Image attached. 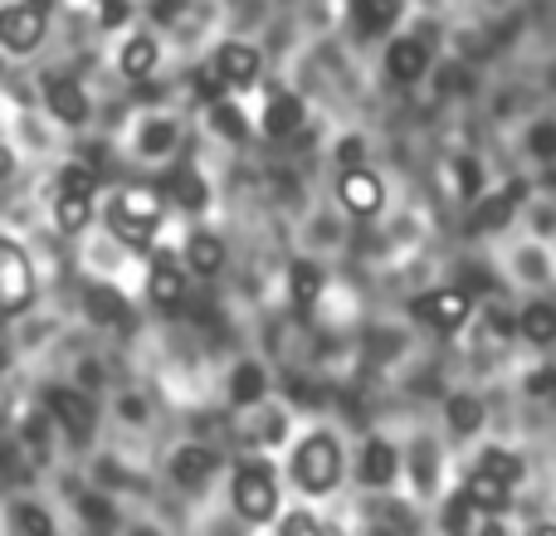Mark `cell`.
Segmentation results:
<instances>
[{
  "mask_svg": "<svg viewBox=\"0 0 556 536\" xmlns=\"http://www.w3.org/2000/svg\"><path fill=\"white\" fill-rule=\"evenodd\" d=\"M293 478L303 483L307 493H327L337 488V478H342V449H337L332 434H307L303 444H298L293 454Z\"/></svg>",
  "mask_w": 556,
  "mask_h": 536,
  "instance_id": "1",
  "label": "cell"
},
{
  "mask_svg": "<svg viewBox=\"0 0 556 536\" xmlns=\"http://www.w3.org/2000/svg\"><path fill=\"white\" fill-rule=\"evenodd\" d=\"M235 512L244 522H269L278 508V488H274V473L264 463H240L235 469Z\"/></svg>",
  "mask_w": 556,
  "mask_h": 536,
  "instance_id": "2",
  "label": "cell"
},
{
  "mask_svg": "<svg viewBox=\"0 0 556 536\" xmlns=\"http://www.w3.org/2000/svg\"><path fill=\"white\" fill-rule=\"evenodd\" d=\"M35 303V268H29L25 250L0 240V317H15Z\"/></svg>",
  "mask_w": 556,
  "mask_h": 536,
  "instance_id": "3",
  "label": "cell"
},
{
  "mask_svg": "<svg viewBox=\"0 0 556 536\" xmlns=\"http://www.w3.org/2000/svg\"><path fill=\"white\" fill-rule=\"evenodd\" d=\"M39 39H45V15H39V5H29V0L0 5V49L29 54V49H39Z\"/></svg>",
  "mask_w": 556,
  "mask_h": 536,
  "instance_id": "4",
  "label": "cell"
},
{
  "mask_svg": "<svg viewBox=\"0 0 556 536\" xmlns=\"http://www.w3.org/2000/svg\"><path fill=\"white\" fill-rule=\"evenodd\" d=\"M469 293L464 288H440V293H420L410 303L415 322L434 327V332H454V327H464V317H469Z\"/></svg>",
  "mask_w": 556,
  "mask_h": 536,
  "instance_id": "5",
  "label": "cell"
},
{
  "mask_svg": "<svg viewBox=\"0 0 556 536\" xmlns=\"http://www.w3.org/2000/svg\"><path fill=\"white\" fill-rule=\"evenodd\" d=\"M215 74L225 78V88H254L264 74V59L254 44L230 39V44H220V54H215Z\"/></svg>",
  "mask_w": 556,
  "mask_h": 536,
  "instance_id": "6",
  "label": "cell"
},
{
  "mask_svg": "<svg viewBox=\"0 0 556 536\" xmlns=\"http://www.w3.org/2000/svg\"><path fill=\"white\" fill-rule=\"evenodd\" d=\"M337 195H342V205L352 215H376L386 205V186H381V176L376 171H366V166H346L342 171V186H337Z\"/></svg>",
  "mask_w": 556,
  "mask_h": 536,
  "instance_id": "7",
  "label": "cell"
},
{
  "mask_svg": "<svg viewBox=\"0 0 556 536\" xmlns=\"http://www.w3.org/2000/svg\"><path fill=\"white\" fill-rule=\"evenodd\" d=\"M45 103L64 127H84L88 123V93H84L78 78H64V74L45 78Z\"/></svg>",
  "mask_w": 556,
  "mask_h": 536,
  "instance_id": "8",
  "label": "cell"
},
{
  "mask_svg": "<svg viewBox=\"0 0 556 536\" xmlns=\"http://www.w3.org/2000/svg\"><path fill=\"white\" fill-rule=\"evenodd\" d=\"M45 405H49V414L64 424V434L74 444H84L88 434H93V405H88V395H78V391H49Z\"/></svg>",
  "mask_w": 556,
  "mask_h": 536,
  "instance_id": "9",
  "label": "cell"
},
{
  "mask_svg": "<svg viewBox=\"0 0 556 536\" xmlns=\"http://www.w3.org/2000/svg\"><path fill=\"white\" fill-rule=\"evenodd\" d=\"M395 473H401V459H395L391 444H386V439H366L362 463H356V478H362L366 488H386V483H395Z\"/></svg>",
  "mask_w": 556,
  "mask_h": 536,
  "instance_id": "10",
  "label": "cell"
},
{
  "mask_svg": "<svg viewBox=\"0 0 556 536\" xmlns=\"http://www.w3.org/2000/svg\"><path fill=\"white\" fill-rule=\"evenodd\" d=\"M386 68H391L395 84H415V78H425V68H430V49H425L420 39H395L391 54H386Z\"/></svg>",
  "mask_w": 556,
  "mask_h": 536,
  "instance_id": "11",
  "label": "cell"
},
{
  "mask_svg": "<svg viewBox=\"0 0 556 536\" xmlns=\"http://www.w3.org/2000/svg\"><path fill=\"white\" fill-rule=\"evenodd\" d=\"M215 454L211 449H201V444H186V449H176V459H172V478L181 483V488H201V483H211V473H215Z\"/></svg>",
  "mask_w": 556,
  "mask_h": 536,
  "instance_id": "12",
  "label": "cell"
},
{
  "mask_svg": "<svg viewBox=\"0 0 556 536\" xmlns=\"http://www.w3.org/2000/svg\"><path fill=\"white\" fill-rule=\"evenodd\" d=\"M395 20H401V0H352V25H356V35L376 39V35H386Z\"/></svg>",
  "mask_w": 556,
  "mask_h": 536,
  "instance_id": "13",
  "label": "cell"
},
{
  "mask_svg": "<svg viewBox=\"0 0 556 536\" xmlns=\"http://www.w3.org/2000/svg\"><path fill=\"white\" fill-rule=\"evenodd\" d=\"M147 297H152L156 307H176L186 297V273L172 264V254H162V259L152 264V278H147Z\"/></svg>",
  "mask_w": 556,
  "mask_h": 536,
  "instance_id": "14",
  "label": "cell"
},
{
  "mask_svg": "<svg viewBox=\"0 0 556 536\" xmlns=\"http://www.w3.org/2000/svg\"><path fill=\"white\" fill-rule=\"evenodd\" d=\"M108 215H123V220H137V225H156L162 220V195H156L152 186H127Z\"/></svg>",
  "mask_w": 556,
  "mask_h": 536,
  "instance_id": "15",
  "label": "cell"
},
{
  "mask_svg": "<svg viewBox=\"0 0 556 536\" xmlns=\"http://www.w3.org/2000/svg\"><path fill=\"white\" fill-rule=\"evenodd\" d=\"M298 123H303V98L298 93H283V88H278V93L269 98V107H264V132L274 137H288V132H298Z\"/></svg>",
  "mask_w": 556,
  "mask_h": 536,
  "instance_id": "16",
  "label": "cell"
},
{
  "mask_svg": "<svg viewBox=\"0 0 556 536\" xmlns=\"http://www.w3.org/2000/svg\"><path fill=\"white\" fill-rule=\"evenodd\" d=\"M508 488H513V483L493 478L489 469H473V478H469V488H464V498H469L473 508H483V512H498V508H508Z\"/></svg>",
  "mask_w": 556,
  "mask_h": 536,
  "instance_id": "17",
  "label": "cell"
},
{
  "mask_svg": "<svg viewBox=\"0 0 556 536\" xmlns=\"http://www.w3.org/2000/svg\"><path fill=\"white\" fill-rule=\"evenodd\" d=\"M54 220H59V230H64V234L88 230V220H93V195L59 191V201H54Z\"/></svg>",
  "mask_w": 556,
  "mask_h": 536,
  "instance_id": "18",
  "label": "cell"
},
{
  "mask_svg": "<svg viewBox=\"0 0 556 536\" xmlns=\"http://www.w3.org/2000/svg\"><path fill=\"white\" fill-rule=\"evenodd\" d=\"M186 264L195 268L201 278H211V273H220L225 268V244L215 240V234H191V244H186Z\"/></svg>",
  "mask_w": 556,
  "mask_h": 536,
  "instance_id": "19",
  "label": "cell"
},
{
  "mask_svg": "<svg viewBox=\"0 0 556 536\" xmlns=\"http://www.w3.org/2000/svg\"><path fill=\"white\" fill-rule=\"evenodd\" d=\"M323 268L317 264H307V259H298L293 268H288V293H293V303L298 307H313L317 297H323Z\"/></svg>",
  "mask_w": 556,
  "mask_h": 536,
  "instance_id": "20",
  "label": "cell"
},
{
  "mask_svg": "<svg viewBox=\"0 0 556 536\" xmlns=\"http://www.w3.org/2000/svg\"><path fill=\"white\" fill-rule=\"evenodd\" d=\"M518 332L528 336L532 346H552L556 342V312L547 303H532V307H522V317H518Z\"/></svg>",
  "mask_w": 556,
  "mask_h": 536,
  "instance_id": "21",
  "label": "cell"
},
{
  "mask_svg": "<svg viewBox=\"0 0 556 536\" xmlns=\"http://www.w3.org/2000/svg\"><path fill=\"white\" fill-rule=\"evenodd\" d=\"M513 201H518L513 191H503V195H483L479 210H473V230H483V234L503 230V225L513 220Z\"/></svg>",
  "mask_w": 556,
  "mask_h": 536,
  "instance_id": "22",
  "label": "cell"
},
{
  "mask_svg": "<svg viewBox=\"0 0 556 536\" xmlns=\"http://www.w3.org/2000/svg\"><path fill=\"white\" fill-rule=\"evenodd\" d=\"M172 195H176V205H186V210H201V205L211 201V186L201 181V171L181 166V171L172 176Z\"/></svg>",
  "mask_w": 556,
  "mask_h": 536,
  "instance_id": "23",
  "label": "cell"
},
{
  "mask_svg": "<svg viewBox=\"0 0 556 536\" xmlns=\"http://www.w3.org/2000/svg\"><path fill=\"white\" fill-rule=\"evenodd\" d=\"M117 64H123L127 78H147L156 68V44L152 39H127L123 54H117Z\"/></svg>",
  "mask_w": 556,
  "mask_h": 536,
  "instance_id": "24",
  "label": "cell"
},
{
  "mask_svg": "<svg viewBox=\"0 0 556 536\" xmlns=\"http://www.w3.org/2000/svg\"><path fill=\"white\" fill-rule=\"evenodd\" d=\"M123 293L117 288H108V283H98V288H88V317L93 322H117L123 317Z\"/></svg>",
  "mask_w": 556,
  "mask_h": 536,
  "instance_id": "25",
  "label": "cell"
},
{
  "mask_svg": "<svg viewBox=\"0 0 556 536\" xmlns=\"http://www.w3.org/2000/svg\"><path fill=\"white\" fill-rule=\"evenodd\" d=\"M450 424H454V434H473L483 424V405L473 400V395H454L450 400Z\"/></svg>",
  "mask_w": 556,
  "mask_h": 536,
  "instance_id": "26",
  "label": "cell"
},
{
  "mask_svg": "<svg viewBox=\"0 0 556 536\" xmlns=\"http://www.w3.org/2000/svg\"><path fill=\"white\" fill-rule=\"evenodd\" d=\"M108 225H113V240L127 244V250H147L156 234V225H137V220H123V215H108Z\"/></svg>",
  "mask_w": 556,
  "mask_h": 536,
  "instance_id": "27",
  "label": "cell"
},
{
  "mask_svg": "<svg viewBox=\"0 0 556 536\" xmlns=\"http://www.w3.org/2000/svg\"><path fill=\"white\" fill-rule=\"evenodd\" d=\"M211 123L220 127V132L230 137V142H244V137H250V123H244V117L235 113V107L225 103V98H215V103H211Z\"/></svg>",
  "mask_w": 556,
  "mask_h": 536,
  "instance_id": "28",
  "label": "cell"
},
{
  "mask_svg": "<svg viewBox=\"0 0 556 536\" xmlns=\"http://www.w3.org/2000/svg\"><path fill=\"white\" fill-rule=\"evenodd\" d=\"M230 391H235V400H240V405H254V400H260V395H264V371H260V366H240V371H235V385H230Z\"/></svg>",
  "mask_w": 556,
  "mask_h": 536,
  "instance_id": "29",
  "label": "cell"
},
{
  "mask_svg": "<svg viewBox=\"0 0 556 536\" xmlns=\"http://www.w3.org/2000/svg\"><path fill=\"white\" fill-rule=\"evenodd\" d=\"M479 469H489V473H493V478H503V483L522 478V463H518V459H513V454H508V449H483Z\"/></svg>",
  "mask_w": 556,
  "mask_h": 536,
  "instance_id": "30",
  "label": "cell"
},
{
  "mask_svg": "<svg viewBox=\"0 0 556 536\" xmlns=\"http://www.w3.org/2000/svg\"><path fill=\"white\" fill-rule=\"evenodd\" d=\"M444 527H450V532H469V527H483V508H473V502H469V498H464V493H459V498L450 502V518H444Z\"/></svg>",
  "mask_w": 556,
  "mask_h": 536,
  "instance_id": "31",
  "label": "cell"
},
{
  "mask_svg": "<svg viewBox=\"0 0 556 536\" xmlns=\"http://www.w3.org/2000/svg\"><path fill=\"white\" fill-rule=\"evenodd\" d=\"M454 181H459L454 191H459L464 201H473V195H479V186H483V166L464 156V162H454Z\"/></svg>",
  "mask_w": 556,
  "mask_h": 536,
  "instance_id": "32",
  "label": "cell"
},
{
  "mask_svg": "<svg viewBox=\"0 0 556 536\" xmlns=\"http://www.w3.org/2000/svg\"><path fill=\"white\" fill-rule=\"evenodd\" d=\"M93 186H98V176L88 171V166H64V171H59V191H74V195H93Z\"/></svg>",
  "mask_w": 556,
  "mask_h": 536,
  "instance_id": "33",
  "label": "cell"
},
{
  "mask_svg": "<svg viewBox=\"0 0 556 536\" xmlns=\"http://www.w3.org/2000/svg\"><path fill=\"white\" fill-rule=\"evenodd\" d=\"M172 142H176V127H172V123H152V127L142 132V152H147V156L172 152Z\"/></svg>",
  "mask_w": 556,
  "mask_h": 536,
  "instance_id": "34",
  "label": "cell"
},
{
  "mask_svg": "<svg viewBox=\"0 0 556 536\" xmlns=\"http://www.w3.org/2000/svg\"><path fill=\"white\" fill-rule=\"evenodd\" d=\"M15 527H20V532H35V536H49V532H54V522H49V512L15 508Z\"/></svg>",
  "mask_w": 556,
  "mask_h": 536,
  "instance_id": "35",
  "label": "cell"
},
{
  "mask_svg": "<svg viewBox=\"0 0 556 536\" xmlns=\"http://www.w3.org/2000/svg\"><path fill=\"white\" fill-rule=\"evenodd\" d=\"M337 162H342V171L346 166H366V142L362 137H342V142H337Z\"/></svg>",
  "mask_w": 556,
  "mask_h": 536,
  "instance_id": "36",
  "label": "cell"
},
{
  "mask_svg": "<svg viewBox=\"0 0 556 536\" xmlns=\"http://www.w3.org/2000/svg\"><path fill=\"white\" fill-rule=\"evenodd\" d=\"M195 93H205V98H211V103H215V98L225 93V78L215 74V64H211V68H201V74H195Z\"/></svg>",
  "mask_w": 556,
  "mask_h": 536,
  "instance_id": "37",
  "label": "cell"
},
{
  "mask_svg": "<svg viewBox=\"0 0 556 536\" xmlns=\"http://www.w3.org/2000/svg\"><path fill=\"white\" fill-rule=\"evenodd\" d=\"M117 20H127V0H108L103 5V25H117Z\"/></svg>",
  "mask_w": 556,
  "mask_h": 536,
  "instance_id": "38",
  "label": "cell"
},
{
  "mask_svg": "<svg viewBox=\"0 0 556 536\" xmlns=\"http://www.w3.org/2000/svg\"><path fill=\"white\" fill-rule=\"evenodd\" d=\"M84 518H93V522H113V512H108V508H103V502L84 498Z\"/></svg>",
  "mask_w": 556,
  "mask_h": 536,
  "instance_id": "39",
  "label": "cell"
},
{
  "mask_svg": "<svg viewBox=\"0 0 556 536\" xmlns=\"http://www.w3.org/2000/svg\"><path fill=\"white\" fill-rule=\"evenodd\" d=\"M283 532H317V522L298 512V518H288V522H283Z\"/></svg>",
  "mask_w": 556,
  "mask_h": 536,
  "instance_id": "40",
  "label": "cell"
},
{
  "mask_svg": "<svg viewBox=\"0 0 556 536\" xmlns=\"http://www.w3.org/2000/svg\"><path fill=\"white\" fill-rule=\"evenodd\" d=\"M528 385H532V395H542V391H547V385H552V371H538Z\"/></svg>",
  "mask_w": 556,
  "mask_h": 536,
  "instance_id": "41",
  "label": "cell"
}]
</instances>
